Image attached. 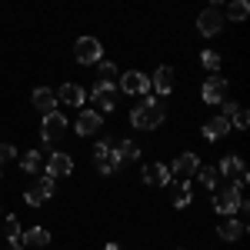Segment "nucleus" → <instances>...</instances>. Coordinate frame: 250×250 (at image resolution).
<instances>
[{
	"mask_svg": "<svg viewBox=\"0 0 250 250\" xmlns=\"http://www.w3.org/2000/svg\"><path fill=\"white\" fill-rule=\"evenodd\" d=\"M244 187H247V173L237 177V180L227 184V187H217V193H213V210L224 213V217L237 213L240 210V200H244Z\"/></svg>",
	"mask_w": 250,
	"mask_h": 250,
	"instance_id": "nucleus-1",
	"label": "nucleus"
},
{
	"mask_svg": "<svg viewBox=\"0 0 250 250\" xmlns=\"http://www.w3.org/2000/svg\"><path fill=\"white\" fill-rule=\"evenodd\" d=\"M167 120V110H164V104L160 100H144L140 107H134V114H130V124H134L137 130H157L160 124Z\"/></svg>",
	"mask_w": 250,
	"mask_h": 250,
	"instance_id": "nucleus-2",
	"label": "nucleus"
},
{
	"mask_svg": "<svg viewBox=\"0 0 250 250\" xmlns=\"http://www.w3.org/2000/svg\"><path fill=\"white\" fill-rule=\"evenodd\" d=\"M63 134H67V117L60 114V110H54V114H47V117H43L40 137H43V144H47V147L60 144V140H63Z\"/></svg>",
	"mask_w": 250,
	"mask_h": 250,
	"instance_id": "nucleus-3",
	"label": "nucleus"
},
{
	"mask_svg": "<svg viewBox=\"0 0 250 250\" xmlns=\"http://www.w3.org/2000/svg\"><path fill=\"white\" fill-rule=\"evenodd\" d=\"M74 57H77V63L90 67V63H100V60H104V47H100L97 37H80L77 43H74Z\"/></svg>",
	"mask_w": 250,
	"mask_h": 250,
	"instance_id": "nucleus-4",
	"label": "nucleus"
},
{
	"mask_svg": "<svg viewBox=\"0 0 250 250\" xmlns=\"http://www.w3.org/2000/svg\"><path fill=\"white\" fill-rule=\"evenodd\" d=\"M54 190H57V187H54V177H47V173H43L40 180H34V184L27 187L23 200H27L30 207H40L43 200H50V197H54Z\"/></svg>",
	"mask_w": 250,
	"mask_h": 250,
	"instance_id": "nucleus-5",
	"label": "nucleus"
},
{
	"mask_svg": "<svg viewBox=\"0 0 250 250\" xmlns=\"http://www.w3.org/2000/svg\"><path fill=\"white\" fill-rule=\"evenodd\" d=\"M197 30H200L204 37H217V34L224 30V10H220V7H207V10H200V17H197Z\"/></svg>",
	"mask_w": 250,
	"mask_h": 250,
	"instance_id": "nucleus-6",
	"label": "nucleus"
},
{
	"mask_svg": "<svg viewBox=\"0 0 250 250\" xmlns=\"http://www.w3.org/2000/svg\"><path fill=\"white\" fill-rule=\"evenodd\" d=\"M117 90H124V94H134V97L150 94V77H144L140 70H127L124 77L117 80Z\"/></svg>",
	"mask_w": 250,
	"mask_h": 250,
	"instance_id": "nucleus-7",
	"label": "nucleus"
},
{
	"mask_svg": "<svg viewBox=\"0 0 250 250\" xmlns=\"http://www.w3.org/2000/svg\"><path fill=\"white\" fill-rule=\"evenodd\" d=\"M117 87H107V83H97L94 87V94H90V100H94V107H97V114L104 117V114H110V110H117Z\"/></svg>",
	"mask_w": 250,
	"mask_h": 250,
	"instance_id": "nucleus-8",
	"label": "nucleus"
},
{
	"mask_svg": "<svg viewBox=\"0 0 250 250\" xmlns=\"http://www.w3.org/2000/svg\"><path fill=\"white\" fill-rule=\"evenodd\" d=\"M43 164H47V177H54V180L74 173V160H70V154H60V150H57V154H50Z\"/></svg>",
	"mask_w": 250,
	"mask_h": 250,
	"instance_id": "nucleus-9",
	"label": "nucleus"
},
{
	"mask_svg": "<svg viewBox=\"0 0 250 250\" xmlns=\"http://www.w3.org/2000/svg\"><path fill=\"white\" fill-rule=\"evenodd\" d=\"M167 170H170V173H177L180 180H187V177H193V173L200 170V157L187 150V154H180V157H177V160H173V164L167 167Z\"/></svg>",
	"mask_w": 250,
	"mask_h": 250,
	"instance_id": "nucleus-10",
	"label": "nucleus"
},
{
	"mask_svg": "<svg viewBox=\"0 0 250 250\" xmlns=\"http://www.w3.org/2000/svg\"><path fill=\"white\" fill-rule=\"evenodd\" d=\"M74 127H77L80 137H94L97 130L104 127V117L97 114V110H80V117H77V124H74Z\"/></svg>",
	"mask_w": 250,
	"mask_h": 250,
	"instance_id": "nucleus-11",
	"label": "nucleus"
},
{
	"mask_svg": "<svg viewBox=\"0 0 250 250\" xmlns=\"http://www.w3.org/2000/svg\"><path fill=\"white\" fill-rule=\"evenodd\" d=\"M54 94H57V104H63V107H83V100H87L83 87H77V83H63Z\"/></svg>",
	"mask_w": 250,
	"mask_h": 250,
	"instance_id": "nucleus-12",
	"label": "nucleus"
},
{
	"mask_svg": "<svg viewBox=\"0 0 250 250\" xmlns=\"http://www.w3.org/2000/svg\"><path fill=\"white\" fill-rule=\"evenodd\" d=\"M140 177H144V184H150V187H167V184H170V170H167L164 164H147V167L140 170Z\"/></svg>",
	"mask_w": 250,
	"mask_h": 250,
	"instance_id": "nucleus-13",
	"label": "nucleus"
},
{
	"mask_svg": "<svg viewBox=\"0 0 250 250\" xmlns=\"http://www.w3.org/2000/svg\"><path fill=\"white\" fill-rule=\"evenodd\" d=\"M224 94H227V80H224V77L213 74L210 80H204V104H220Z\"/></svg>",
	"mask_w": 250,
	"mask_h": 250,
	"instance_id": "nucleus-14",
	"label": "nucleus"
},
{
	"mask_svg": "<svg viewBox=\"0 0 250 250\" xmlns=\"http://www.w3.org/2000/svg\"><path fill=\"white\" fill-rule=\"evenodd\" d=\"M173 83H177V74H173V67H160L154 74V80H150V87H154L157 94H173Z\"/></svg>",
	"mask_w": 250,
	"mask_h": 250,
	"instance_id": "nucleus-15",
	"label": "nucleus"
},
{
	"mask_svg": "<svg viewBox=\"0 0 250 250\" xmlns=\"http://www.w3.org/2000/svg\"><path fill=\"white\" fill-rule=\"evenodd\" d=\"M217 233H220V240H240V237L247 233V224H244V220H233V217H224L220 227H217Z\"/></svg>",
	"mask_w": 250,
	"mask_h": 250,
	"instance_id": "nucleus-16",
	"label": "nucleus"
},
{
	"mask_svg": "<svg viewBox=\"0 0 250 250\" xmlns=\"http://www.w3.org/2000/svg\"><path fill=\"white\" fill-rule=\"evenodd\" d=\"M34 107H37L43 117L54 114V110H57V94L47 90V87H37V90H34Z\"/></svg>",
	"mask_w": 250,
	"mask_h": 250,
	"instance_id": "nucleus-17",
	"label": "nucleus"
},
{
	"mask_svg": "<svg viewBox=\"0 0 250 250\" xmlns=\"http://www.w3.org/2000/svg\"><path fill=\"white\" fill-rule=\"evenodd\" d=\"M224 134H230V124H227V117H213L204 124V137L207 140H220Z\"/></svg>",
	"mask_w": 250,
	"mask_h": 250,
	"instance_id": "nucleus-18",
	"label": "nucleus"
},
{
	"mask_svg": "<svg viewBox=\"0 0 250 250\" xmlns=\"http://www.w3.org/2000/svg\"><path fill=\"white\" fill-rule=\"evenodd\" d=\"M217 173H220V177H244V160H240V157H224V160H220V167H217Z\"/></svg>",
	"mask_w": 250,
	"mask_h": 250,
	"instance_id": "nucleus-19",
	"label": "nucleus"
},
{
	"mask_svg": "<svg viewBox=\"0 0 250 250\" xmlns=\"http://www.w3.org/2000/svg\"><path fill=\"white\" fill-rule=\"evenodd\" d=\"M224 117H227V124H233V127H240V130H244V127L250 124V114L244 110V107H240V104H227V110H224Z\"/></svg>",
	"mask_w": 250,
	"mask_h": 250,
	"instance_id": "nucleus-20",
	"label": "nucleus"
},
{
	"mask_svg": "<svg viewBox=\"0 0 250 250\" xmlns=\"http://www.w3.org/2000/svg\"><path fill=\"white\" fill-rule=\"evenodd\" d=\"M170 200H173V207H187V204L193 200L190 184H187V180H180V184H177V187L170 190Z\"/></svg>",
	"mask_w": 250,
	"mask_h": 250,
	"instance_id": "nucleus-21",
	"label": "nucleus"
},
{
	"mask_svg": "<svg viewBox=\"0 0 250 250\" xmlns=\"http://www.w3.org/2000/svg\"><path fill=\"white\" fill-rule=\"evenodd\" d=\"M247 14H250L247 0H230L227 10H224V20H227V17H230V20H247Z\"/></svg>",
	"mask_w": 250,
	"mask_h": 250,
	"instance_id": "nucleus-22",
	"label": "nucleus"
},
{
	"mask_svg": "<svg viewBox=\"0 0 250 250\" xmlns=\"http://www.w3.org/2000/svg\"><path fill=\"white\" fill-rule=\"evenodd\" d=\"M20 167L27 173H37V170H43V154L40 150H27V154L20 157Z\"/></svg>",
	"mask_w": 250,
	"mask_h": 250,
	"instance_id": "nucleus-23",
	"label": "nucleus"
},
{
	"mask_svg": "<svg viewBox=\"0 0 250 250\" xmlns=\"http://www.w3.org/2000/svg\"><path fill=\"white\" fill-rule=\"evenodd\" d=\"M117 80H120V74H117V63H110V60H100V80H97V83L117 87Z\"/></svg>",
	"mask_w": 250,
	"mask_h": 250,
	"instance_id": "nucleus-24",
	"label": "nucleus"
},
{
	"mask_svg": "<svg viewBox=\"0 0 250 250\" xmlns=\"http://www.w3.org/2000/svg\"><path fill=\"white\" fill-rule=\"evenodd\" d=\"M193 177L200 180V187H210V190H217V184H220V173H217V167H200Z\"/></svg>",
	"mask_w": 250,
	"mask_h": 250,
	"instance_id": "nucleus-25",
	"label": "nucleus"
},
{
	"mask_svg": "<svg viewBox=\"0 0 250 250\" xmlns=\"http://www.w3.org/2000/svg\"><path fill=\"white\" fill-rule=\"evenodd\" d=\"M3 237H7V244H20V240H23V230H20L17 217H7V220H3Z\"/></svg>",
	"mask_w": 250,
	"mask_h": 250,
	"instance_id": "nucleus-26",
	"label": "nucleus"
},
{
	"mask_svg": "<svg viewBox=\"0 0 250 250\" xmlns=\"http://www.w3.org/2000/svg\"><path fill=\"white\" fill-rule=\"evenodd\" d=\"M94 164H97V170L107 173V177H110V173H117L120 167H124V164H120V157H117V150H110V154L104 157V160H94Z\"/></svg>",
	"mask_w": 250,
	"mask_h": 250,
	"instance_id": "nucleus-27",
	"label": "nucleus"
},
{
	"mask_svg": "<svg viewBox=\"0 0 250 250\" xmlns=\"http://www.w3.org/2000/svg\"><path fill=\"white\" fill-rule=\"evenodd\" d=\"M117 157H120V164H130V160L140 157V147H137L134 140H124V144L117 147Z\"/></svg>",
	"mask_w": 250,
	"mask_h": 250,
	"instance_id": "nucleus-28",
	"label": "nucleus"
},
{
	"mask_svg": "<svg viewBox=\"0 0 250 250\" xmlns=\"http://www.w3.org/2000/svg\"><path fill=\"white\" fill-rule=\"evenodd\" d=\"M23 240H27V244H34V247H47V244H50V230H43V227H34V230L23 233Z\"/></svg>",
	"mask_w": 250,
	"mask_h": 250,
	"instance_id": "nucleus-29",
	"label": "nucleus"
},
{
	"mask_svg": "<svg viewBox=\"0 0 250 250\" xmlns=\"http://www.w3.org/2000/svg\"><path fill=\"white\" fill-rule=\"evenodd\" d=\"M200 63H204L210 74H217V70H220V54H217V50H204V54H200Z\"/></svg>",
	"mask_w": 250,
	"mask_h": 250,
	"instance_id": "nucleus-30",
	"label": "nucleus"
},
{
	"mask_svg": "<svg viewBox=\"0 0 250 250\" xmlns=\"http://www.w3.org/2000/svg\"><path fill=\"white\" fill-rule=\"evenodd\" d=\"M107 154H110V140H97L94 144V160H104Z\"/></svg>",
	"mask_w": 250,
	"mask_h": 250,
	"instance_id": "nucleus-31",
	"label": "nucleus"
},
{
	"mask_svg": "<svg viewBox=\"0 0 250 250\" xmlns=\"http://www.w3.org/2000/svg\"><path fill=\"white\" fill-rule=\"evenodd\" d=\"M14 157H17V150H14L10 144H0V170H3V164H7V160H14Z\"/></svg>",
	"mask_w": 250,
	"mask_h": 250,
	"instance_id": "nucleus-32",
	"label": "nucleus"
},
{
	"mask_svg": "<svg viewBox=\"0 0 250 250\" xmlns=\"http://www.w3.org/2000/svg\"><path fill=\"white\" fill-rule=\"evenodd\" d=\"M107 250H120V247H117V244H107Z\"/></svg>",
	"mask_w": 250,
	"mask_h": 250,
	"instance_id": "nucleus-33",
	"label": "nucleus"
},
{
	"mask_svg": "<svg viewBox=\"0 0 250 250\" xmlns=\"http://www.w3.org/2000/svg\"><path fill=\"white\" fill-rule=\"evenodd\" d=\"M10 250H23V247H20V244H10Z\"/></svg>",
	"mask_w": 250,
	"mask_h": 250,
	"instance_id": "nucleus-34",
	"label": "nucleus"
}]
</instances>
